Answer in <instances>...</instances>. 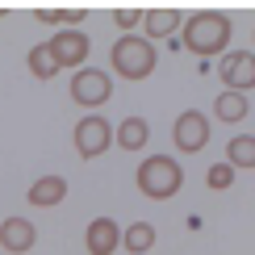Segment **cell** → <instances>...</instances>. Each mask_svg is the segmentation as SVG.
<instances>
[{"instance_id": "obj_5", "label": "cell", "mask_w": 255, "mask_h": 255, "mask_svg": "<svg viewBox=\"0 0 255 255\" xmlns=\"http://www.w3.org/2000/svg\"><path fill=\"white\" fill-rule=\"evenodd\" d=\"M71 101L80 105V109H101L105 101L113 97V76L101 67H80L76 76H71Z\"/></svg>"}, {"instance_id": "obj_13", "label": "cell", "mask_w": 255, "mask_h": 255, "mask_svg": "<svg viewBox=\"0 0 255 255\" xmlns=\"http://www.w3.org/2000/svg\"><path fill=\"white\" fill-rule=\"evenodd\" d=\"M113 142H118L122 151H142V146L151 142V126H146V118H122V126L113 130Z\"/></svg>"}, {"instance_id": "obj_21", "label": "cell", "mask_w": 255, "mask_h": 255, "mask_svg": "<svg viewBox=\"0 0 255 255\" xmlns=\"http://www.w3.org/2000/svg\"><path fill=\"white\" fill-rule=\"evenodd\" d=\"M251 38H255V34H251Z\"/></svg>"}, {"instance_id": "obj_20", "label": "cell", "mask_w": 255, "mask_h": 255, "mask_svg": "<svg viewBox=\"0 0 255 255\" xmlns=\"http://www.w3.org/2000/svg\"><path fill=\"white\" fill-rule=\"evenodd\" d=\"M113 21H118V29H126V34H130L134 25H142V13H138V8H118V13H113Z\"/></svg>"}, {"instance_id": "obj_18", "label": "cell", "mask_w": 255, "mask_h": 255, "mask_svg": "<svg viewBox=\"0 0 255 255\" xmlns=\"http://www.w3.org/2000/svg\"><path fill=\"white\" fill-rule=\"evenodd\" d=\"M38 21H46V25H67V29H80V21H84V13L80 8H38Z\"/></svg>"}, {"instance_id": "obj_1", "label": "cell", "mask_w": 255, "mask_h": 255, "mask_svg": "<svg viewBox=\"0 0 255 255\" xmlns=\"http://www.w3.org/2000/svg\"><path fill=\"white\" fill-rule=\"evenodd\" d=\"M230 38H235V21L218 8H201V13H188L184 17V29H180V42L193 50L197 59H214V55H226Z\"/></svg>"}, {"instance_id": "obj_9", "label": "cell", "mask_w": 255, "mask_h": 255, "mask_svg": "<svg viewBox=\"0 0 255 255\" xmlns=\"http://www.w3.org/2000/svg\"><path fill=\"white\" fill-rule=\"evenodd\" d=\"M84 247H88V255H113L122 247V226L113 218H92L84 230Z\"/></svg>"}, {"instance_id": "obj_10", "label": "cell", "mask_w": 255, "mask_h": 255, "mask_svg": "<svg viewBox=\"0 0 255 255\" xmlns=\"http://www.w3.org/2000/svg\"><path fill=\"white\" fill-rule=\"evenodd\" d=\"M38 243V230H34V222L29 218H4L0 222V247H4L8 255H25L29 247Z\"/></svg>"}, {"instance_id": "obj_3", "label": "cell", "mask_w": 255, "mask_h": 255, "mask_svg": "<svg viewBox=\"0 0 255 255\" xmlns=\"http://www.w3.org/2000/svg\"><path fill=\"white\" fill-rule=\"evenodd\" d=\"M134 184H138L142 197L167 201V197H176L180 188H184V167H180L172 155H146L142 163H138V172H134Z\"/></svg>"}, {"instance_id": "obj_17", "label": "cell", "mask_w": 255, "mask_h": 255, "mask_svg": "<svg viewBox=\"0 0 255 255\" xmlns=\"http://www.w3.org/2000/svg\"><path fill=\"white\" fill-rule=\"evenodd\" d=\"M25 67L34 71V80H55V76H59V63H55V55H50V46H46V42L29 46V55H25Z\"/></svg>"}, {"instance_id": "obj_12", "label": "cell", "mask_w": 255, "mask_h": 255, "mask_svg": "<svg viewBox=\"0 0 255 255\" xmlns=\"http://www.w3.org/2000/svg\"><path fill=\"white\" fill-rule=\"evenodd\" d=\"M142 25H146V38H167V34H180L184 29V13L180 8H151L142 13Z\"/></svg>"}, {"instance_id": "obj_4", "label": "cell", "mask_w": 255, "mask_h": 255, "mask_svg": "<svg viewBox=\"0 0 255 255\" xmlns=\"http://www.w3.org/2000/svg\"><path fill=\"white\" fill-rule=\"evenodd\" d=\"M113 130H118V126L105 122L101 113H84V118L76 122V130H71L80 159H101V155L113 146Z\"/></svg>"}, {"instance_id": "obj_15", "label": "cell", "mask_w": 255, "mask_h": 255, "mask_svg": "<svg viewBox=\"0 0 255 255\" xmlns=\"http://www.w3.org/2000/svg\"><path fill=\"white\" fill-rule=\"evenodd\" d=\"M122 247L130 255H146L155 247V226H151V222H130V226L122 230Z\"/></svg>"}, {"instance_id": "obj_7", "label": "cell", "mask_w": 255, "mask_h": 255, "mask_svg": "<svg viewBox=\"0 0 255 255\" xmlns=\"http://www.w3.org/2000/svg\"><path fill=\"white\" fill-rule=\"evenodd\" d=\"M172 142H176V151H184V155L205 151L209 146V118L201 109H184L176 118V126H172Z\"/></svg>"}, {"instance_id": "obj_6", "label": "cell", "mask_w": 255, "mask_h": 255, "mask_svg": "<svg viewBox=\"0 0 255 255\" xmlns=\"http://www.w3.org/2000/svg\"><path fill=\"white\" fill-rule=\"evenodd\" d=\"M218 76H222V88L226 92H243L255 88V50H226L218 63Z\"/></svg>"}, {"instance_id": "obj_14", "label": "cell", "mask_w": 255, "mask_h": 255, "mask_svg": "<svg viewBox=\"0 0 255 255\" xmlns=\"http://www.w3.org/2000/svg\"><path fill=\"white\" fill-rule=\"evenodd\" d=\"M247 113H251V101L243 97V92H226V88L218 92V101H214V118H218L222 126H239Z\"/></svg>"}, {"instance_id": "obj_11", "label": "cell", "mask_w": 255, "mask_h": 255, "mask_svg": "<svg viewBox=\"0 0 255 255\" xmlns=\"http://www.w3.org/2000/svg\"><path fill=\"white\" fill-rule=\"evenodd\" d=\"M29 205H38V209H55L67 201V180H63L59 172H50V176H38L34 184H29V193H25Z\"/></svg>"}, {"instance_id": "obj_19", "label": "cell", "mask_w": 255, "mask_h": 255, "mask_svg": "<svg viewBox=\"0 0 255 255\" xmlns=\"http://www.w3.org/2000/svg\"><path fill=\"white\" fill-rule=\"evenodd\" d=\"M235 167H230V163H214V167H209V172H205V184L209 188H214V193H226V188L230 184H235Z\"/></svg>"}, {"instance_id": "obj_16", "label": "cell", "mask_w": 255, "mask_h": 255, "mask_svg": "<svg viewBox=\"0 0 255 255\" xmlns=\"http://www.w3.org/2000/svg\"><path fill=\"white\" fill-rule=\"evenodd\" d=\"M226 163L243 172V167H255V134H235L226 142Z\"/></svg>"}, {"instance_id": "obj_8", "label": "cell", "mask_w": 255, "mask_h": 255, "mask_svg": "<svg viewBox=\"0 0 255 255\" xmlns=\"http://www.w3.org/2000/svg\"><path fill=\"white\" fill-rule=\"evenodd\" d=\"M46 46H50V55H55L59 71H63V67H76V71H80L84 63H88L92 42H88V34H84V29H59V34L46 38Z\"/></svg>"}, {"instance_id": "obj_2", "label": "cell", "mask_w": 255, "mask_h": 255, "mask_svg": "<svg viewBox=\"0 0 255 255\" xmlns=\"http://www.w3.org/2000/svg\"><path fill=\"white\" fill-rule=\"evenodd\" d=\"M155 63H159V55H155V42L146 34H122L109 46V67L122 80H146L155 71Z\"/></svg>"}]
</instances>
